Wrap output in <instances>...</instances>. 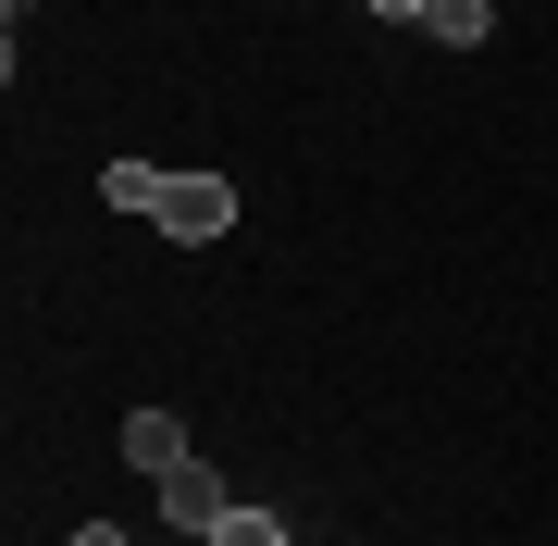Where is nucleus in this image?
Returning <instances> with one entry per match:
<instances>
[{"label":"nucleus","instance_id":"1a4fd4ad","mask_svg":"<svg viewBox=\"0 0 558 546\" xmlns=\"http://www.w3.org/2000/svg\"><path fill=\"white\" fill-rule=\"evenodd\" d=\"M13 13H38V0H13Z\"/></svg>","mask_w":558,"mask_h":546},{"label":"nucleus","instance_id":"20e7f679","mask_svg":"<svg viewBox=\"0 0 558 546\" xmlns=\"http://www.w3.org/2000/svg\"><path fill=\"white\" fill-rule=\"evenodd\" d=\"M484 25H497V0H422V38H447V50H472Z\"/></svg>","mask_w":558,"mask_h":546},{"label":"nucleus","instance_id":"39448f33","mask_svg":"<svg viewBox=\"0 0 558 546\" xmlns=\"http://www.w3.org/2000/svg\"><path fill=\"white\" fill-rule=\"evenodd\" d=\"M161 186H174V174H149V162H112V174H100V199H112V211H161Z\"/></svg>","mask_w":558,"mask_h":546},{"label":"nucleus","instance_id":"0eeeda50","mask_svg":"<svg viewBox=\"0 0 558 546\" xmlns=\"http://www.w3.org/2000/svg\"><path fill=\"white\" fill-rule=\"evenodd\" d=\"M62 546H124V534H112V522H75V534H62Z\"/></svg>","mask_w":558,"mask_h":546},{"label":"nucleus","instance_id":"f03ea898","mask_svg":"<svg viewBox=\"0 0 558 546\" xmlns=\"http://www.w3.org/2000/svg\"><path fill=\"white\" fill-rule=\"evenodd\" d=\"M161 509H174V522H186V534L211 546V534H223V509H236V497H223V472H199V460H186V472H161Z\"/></svg>","mask_w":558,"mask_h":546},{"label":"nucleus","instance_id":"7ed1b4c3","mask_svg":"<svg viewBox=\"0 0 558 546\" xmlns=\"http://www.w3.org/2000/svg\"><path fill=\"white\" fill-rule=\"evenodd\" d=\"M124 460L137 472H186V423L174 410H124Z\"/></svg>","mask_w":558,"mask_h":546},{"label":"nucleus","instance_id":"f257e3e1","mask_svg":"<svg viewBox=\"0 0 558 546\" xmlns=\"http://www.w3.org/2000/svg\"><path fill=\"white\" fill-rule=\"evenodd\" d=\"M149 223H161L174 248H223V236H236V186H223V174H174Z\"/></svg>","mask_w":558,"mask_h":546},{"label":"nucleus","instance_id":"423d86ee","mask_svg":"<svg viewBox=\"0 0 558 546\" xmlns=\"http://www.w3.org/2000/svg\"><path fill=\"white\" fill-rule=\"evenodd\" d=\"M211 546H286V522H274V509H223V534Z\"/></svg>","mask_w":558,"mask_h":546},{"label":"nucleus","instance_id":"6e6552de","mask_svg":"<svg viewBox=\"0 0 558 546\" xmlns=\"http://www.w3.org/2000/svg\"><path fill=\"white\" fill-rule=\"evenodd\" d=\"M373 13H385V25H422V0H373Z\"/></svg>","mask_w":558,"mask_h":546}]
</instances>
